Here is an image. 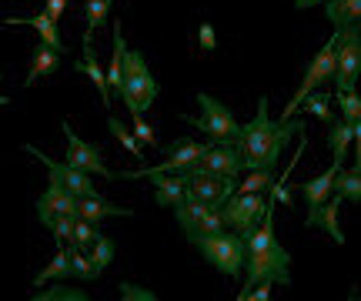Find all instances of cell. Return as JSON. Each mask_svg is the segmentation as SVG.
I'll return each instance as SVG.
<instances>
[{"mask_svg":"<svg viewBox=\"0 0 361 301\" xmlns=\"http://www.w3.org/2000/svg\"><path fill=\"white\" fill-rule=\"evenodd\" d=\"M67 11V0H44V13L51 17L54 24H61V17Z\"/></svg>","mask_w":361,"mask_h":301,"instance_id":"cell-39","label":"cell"},{"mask_svg":"<svg viewBox=\"0 0 361 301\" xmlns=\"http://www.w3.org/2000/svg\"><path fill=\"white\" fill-rule=\"evenodd\" d=\"M271 181H274V171H247V178L234 191H241V195H247V191H268Z\"/></svg>","mask_w":361,"mask_h":301,"instance_id":"cell-34","label":"cell"},{"mask_svg":"<svg viewBox=\"0 0 361 301\" xmlns=\"http://www.w3.org/2000/svg\"><path fill=\"white\" fill-rule=\"evenodd\" d=\"M74 218H78V214H57V218H54L51 231H54V238H57V245H71V241H74Z\"/></svg>","mask_w":361,"mask_h":301,"instance_id":"cell-35","label":"cell"},{"mask_svg":"<svg viewBox=\"0 0 361 301\" xmlns=\"http://www.w3.org/2000/svg\"><path fill=\"white\" fill-rule=\"evenodd\" d=\"M298 111H305L308 118H318L322 124H331L335 121V111H331V97L322 91H311L301 104H298Z\"/></svg>","mask_w":361,"mask_h":301,"instance_id":"cell-27","label":"cell"},{"mask_svg":"<svg viewBox=\"0 0 361 301\" xmlns=\"http://www.w3.org/2000/svg\"><path fill=\"white\" fill-rule=\"evenodd\" d=\"M0 80H4V74H0ZM11 104V97H7V94H0V107H7Z\"/></svg>","mask_w":361,"mask_h":301,"instance_id":"cell-42","label":"cell"},{"mask_svg":"<svg viewBox=\"0 0 361 301\" xmlns=\"http://www.w3.org/2000/svg\"><path fill=\"white\" fill-rule=\"evenodd\" d=\"M335 34L338 40H335V74H331V84H335V91H355L361 74V24L341 27Z\"/></svg>","mask_w":361,"mask_h":301,"instance_id":"cell-5","label":"cell"},{"mask_svg":"<svg viewBox=\"0 0 361 301\" xmlns=\"http://www.w3.org/2000/svg\"><path fill=\"white\" fill-rule=\"evenodd\" d=\"M121 295L124 298H151L147 291H137V285H121Z\"/></svg>","mask_w":361,"mask_h":301,"instance_id":"cell-40","label":"cell"},{"mask_svg":"<svg viewBox=\"0 0 361 301\" xmlns=\"http://www.w3.org/2000/svg\"><path fill=\"white\" fill-rule=\"evenodd\" d=\"M301 134V121H271L268 114V97L258 101V114L251 124H241L234 131L231 145L241 154V168L245 171H274L284 145Z\"/></svg>","mask_w":361,"mask_h":301,"instance_id":"cell-1","label":"cell"},{"mask_svg":"<svg viewBox=\"0 0 361 301\" xmlns=\"http://www.w3.org/2000/svg\"><path fill=\"white\" fill-rule=\"evenodd\" d=\"M71 278V245H61L57 254L44 264V271L34 275V288H44L47 281H67Z\"/></svg>","mask_w":361,"mask_h":301,"instance_id":"cell-23","label":"cell"},{"mask_svg":"<svg viewBox=\"0 0 361 301\" xmlns=\"http://www.w3.org/2000/svg\"><path fill=\"white\" fill-rule=\"evenodd\" d=\"M61 57H64V54L51 51L47 44H37V51L30 57V70H27V78H24V87H34L40 78H51L54 70L61 67Z\"/></svg>","mask_w":361,"mask_h":301,"instance_id":"cell-21","label":"cell"},{"mask_svg":"<svg viewBox=\"0 0 361 301\" xmlns=\"http://www.w3.org/2000/svg\"><path fill=\"white\" fill-rule=\"evenodd\" d=\"M324 13L335 30L361 24V0H324Z\"/></svg>","mask_w":361,"mask_h":301,"instance_id":"cell-24","label":"cell"},{"mask_svg":"<svg viewBox=\"0 0 361 301\" xmlns=\"http://www.w3.org/2000/svg\"><path fill=\"white\" fill-rule=\"evenodd\" d=\"M184 178V197H194L201 201L207 208H221L228 195L234 191V181L231 178H221V174H207V171H178Z\"/></svg>","mask_w":361,"mask_h":301,"instance_id":"cell-8","label":"cell"},{"mask_svg":"<svg viewBox=\"0 0 361 301\" xmlns=\"http://www.w3.org/2000/svg\"><path fill=\"white\" fill-rule=\"evenodd\" d=\"M264 204H268L264 191H247V195L231 191V195H228V201H224L218 211H221V221H224V228H231V231H238V235L245 238V235H251V228L261 221Z\"/></svg>","mask_w":361,"mask_h":301,"instance_id":"cell-7","label":"cell"},{"mask_svg":"<svg viewBox=\"0 0 361 301\" xmlns=\"http://www.w3.org/2000/svg\"><path fill=\"white\" fill-rule=\"evenodd\" d=\"M4 27H34L40 34V44H47L51 51L57 54H64V40H61V30H57V24H54L47 13L40 11V13H30V17H4Z\"/></svg>","mask_w":361,"mask_h":301,"instance_id":"cell-18","label":"cell"},{"mask_svg":"<svg viewBox=\"0 0 361 301\" xmlns=\"http://www.w3.org/2000/svg\"><path fill=\"white\" fill-rule=\"evenodd\" d=\"M207 145H197V141H171L164 147V157L157 161L154 168H137V171H124V174H117V178H124V181H134V178H151V174H178V171L191 168L197 157L204 154Z\"/></svg>","mask_w":361,"mask_h":301,"instance_id":"cell-9","label":"cell"},{"mask_svg":"<svg viewBox=\"0 0 361 301\" xmlns=\"http://www.w3.org/2000/svg\"><path fill=\"white\" fill-rule=\"evenodd\" d=\"M154 178V201L161 208H174L184 201V178L180 174H151Z\"/></svg>","mask_w":361,"mask_h":301,"instance_id":"cell-22","label":"cell"},{"mask_svg":"<svg viewBox=\"0 0 361 301\" xmlns=\"http://www.w3.org/2000/svg\"><path fill=\"white\" fill-rule=\"evenodd\" d=\"M107 131L114 134V137H117V145L124 147V151H128V154L134 157V161H144V145H137V137L130 134V128L124 124V121L111 114V118H107Z\"/></svg>","mask_w":361,"mask_h":301,"instance_id":"cell-28","label":"cell"},{"mask_svg":"<svg viewBox=\"0 0 361 301\" xmlns=\"http://www.w3.org/2000/svg\"><path fill=\"white\" fill-rule=\"evenodd\" d=\"M188 171H207V174H221V178H231V181H238V178L245 174L241 154L234 151L231 141H211V145L204 147V154L197 157Z\"/></svg>","mask_w":361,"mask_h":301,"instance_id":"cell-12","label":"cell"},{"mask_svg":"<svg viewBox=\"0 0 361 301\" xmlns=\"http://www.w3.org/2000/svg\"><path fill=\"white\" fill-rule=\"evenodd\" d=\"M124 54H128L124 30H121V24H114V54H111V67L104 70V74H107V91H111V94H117V87H121V67H124Z\"/></svg>","mask_w":361,"mask_h":301,"instance_id":"cell-26","label":"cell"},{"mask_svg":"<svg viewBox=\"0 0 361 301\" xmlns=\"http://www.w3.org/2000/svg\"><path fill=\"white\" fill-rule=\"evenodd\" d=\"M111 7H114V0H84V11H87V30H84V37H94V30L107 24Z\"/></svg>","mask_w":361,"mask_h":301,"instance_id":"cell-30","label":"cell"},{"mask_svg":"<svg viewBox=\"0 0 361 301\" xmlns=\"http://www.w3.org/2000/svg\"><path fill=\"white\" fill-rule=\"evenodd\" d=\"M80 51H84V57H80V64H74V70H78V74H87L90 84H94V87H97V94H101V104L111 111V104H114V94L107 91V74H104L101 61H97V54H94V37L80 40Z\"/></svg>","mask_w":361,"mask_h":301,"instance_id":"cell-16","label":"cell"},{"mask_svg":"<svg viewBox=\"0 0 361 301\" xmlns=\"http://www.w3.org/2000/svg\"><path fill=\"white\" fill-rule=\"evenodd\" d=\"M71 278H80V281H94L97 271H94V264H90L87 251H80L71 245Z\"/></svg>","mask_w":361,"mask_h":301,"instance_id":"cell-32","label":"cell"},{"mask_svg":"<svg viewBox=\"0 0 361 301\" xmlns=\"http://www.w3.org/2000/svg\"><path fill=\"white\" fill-rule=\"evenodd\" d=\"M341 204H345V197L338 195V191H331V195L324 197L318 208L308 211L305 228H322V231H328V235H331V241H335V245H345V231H341V224H338V211H341Z\"/></svg>","mask_w":361,"mask_h":301,"instance_id":"cell-14","label":"cell"},{"mask_svg":"<svg viewBox=\"0 0 361 301\" xmlns=\"http://www.w3.org/2000/svg\"><path fill=\"white\" fill-rule=\"evenodd\" d=\"M361 124H348V121L335 118L328 124V147H331V161L345 164V157L351 154V145H358Z\"/></svg>","mask_w":361,"mask_h":301,"instance_id":"cell-19","label":"cell"},{"mask_svg":"<svg viewBox=\"0 0 361 301\" xmlns=\"http://www.w3.org/2000/svg\"><path fill=\"white\" fill-rule=\"evenodd\" d=\"M130 121H134V124H130V134L137 137V145H154V141H157L154 128L144 121V114H130Z\"/></svg>","mask_w":361,"mask_h":301,"instance_id":"cell-36","label":"cell"},{"mask_svg":"<svg viewBox=\"0 0 361 301\" xmlns=\"http://www.w3.org/2000/svg\"><path fill=\"white\" fill-rule=\"evenodd\" d=\"M161 94V84L154 80V74L147 70V61H144L141 51H128L124 54V67H121V87H117V97L124 101L128 114H144L151 111Z\"/></svg>","mask_w":361,"mask_h":301,"instance_id":"cell-3","label":"cell"},{"mask_svg":"<svg viewBox=\"0 0 361 301\" xmlns=\"http://www.w3.org/2000/svg\"><path fill=\"white\" fill-rule=\"evenodd\" d=\"M90 264H94V271L101 275V271H107L111 268V262H114V241L107 235H97L94 241H90Z\"/></svg>","mask_w":361,"mask_h":301,"instance_id":"cell-29","label":"cell"},{"mask_svg":"<svg viewBox=\"0 0 361 301\" xmlns=\"http://www.w3.org/2000/svg\"><path fill=\"white\" fill-rule=\"evenodd\" d=\"M197 107H201V114H197V118H194V114H184L180 121H184V124H191V128H197V131H204L211 141H231L234 131L241 128L238 118L221 104L218 97H211V94L197 91Z\"/></svg>","mask_w":361,"mask_h":301,"instance_id":"cell-6","label":"cell"},{"mask_svg":"<svg viewBox=\"0 0 361 301\" xmlns=\"http://www.w3.org/2000/svg\"><path fill=\"white\" fill-rule=\"evenodd\" d=\"M338 107H341V121L348 124H361V97H358V87L355 91H335L331 97Z\"/></svg>","mask_w":361,"mask_h":301,"instance_id":"cell-31","label":"cell"},{"mask_svg":"<svg viewBox=\"0 0 361 301\" xmlns=\"http://www.w3.org/2000/svg\"><path fill=\"white\" fill-rule=\"evenodd\" d=\"M74 214L87 218V221H104V218H134L130 208H121L114 201H104L101 195H87V197H74Z\"/></svg>","mask_w":361,"mask_h":301,"instance_id":"cell-17","label":"cell"},{"mask_svg":"<svg viewBox=\"0 0 361 301\" xmlns=\"http://www.w3.org/2000/svg\"><path fill=\"white\" fill-rule=\"evenodd\" d=\"M191 245L201 251V258L211 268H218L221 275L241 278V271H245V238L238 231L221 228V231H211V235L191 238Z\"/></svg>","mask_w":361,"mask_h":301,"instance_id":"cell-4","label":"cell"},{"mask_svg":"<svg viewBox=\"0 0 361 301\" xmlns=\"http://www.w3.org/2000/svg\"><path fill=\"white\" fill-rule=\"evenodd\" d=\"M314 4H324V0H295L298 11H308V7H314Z\"/></svg>","mask_w":361,"mask_h":301,"instance_id":"cell-41","label":"cell"},{"mask_svg":"<svg viewBox=\"0 0 361 301\" xmlns=\"http://www.w3.org/2000/svg\"><path fill=\"white\" fill-rule=\"evenodd\" d=\"M197 40H201V51H207V54L218 47V34H214V27L207 24V20L197 27Z\"/></svg>","mask_w":361,"mask_h":301,"instance_id":"cell-38","label":"cell"},{"mask_svg":"<svg viewBox=\"0 0 361 301\" xmlns=\"http://www.w3.org/2000/svg\"><path fill=\"white\" fill-rule=\"evenodd\" d=\"M97 235H101V231H97V224H94V221H87V218H74V241H71L74 248L87 251L90 241H94Z\"/></svg>","mask_w":361,"mask_h":301,"instance_id":"cell-33","label":"cell"},{"mask_svg":"<svg viewBox=\"0 0 361 301\" xmlns=\"http://www.w3.org/2000/svg\"><path fill=\"white\" fill-rule=\"evenodd\" d=\"M335 191L345 197V201H351V204H358V201H361V168H358V161H355L348 171L338 168V174H335Z\"/></svg>","mask_w":361,"mask_h":301,"instance_id":"cell-25","label":"cell"},{"mask_svg":"<svg viewBox=\"0 0 361 301\" xmlns=\"http://www.w3.org/2000/svg\"><path fill=\"white\" fill-rule=\"evenodd\" d=\"M274 208L278 201L264 204V214L261 221L251 228V235H245V291L255 288L258 281H274V285H284L291 288V254L281 248V241L274 235ZM238 291V295H245Z\"/></svg>","mask_w":361,"mask_h":301,"instance_id":"cell-2","label":"cell"},{"mask_svg":"<svg viewBox=\"0 0 361 301\" xmlns=\"http://www.w3.org/2000/svg\"><path fill=\"white\" fill-rule=\"evenodd\" d=\"M174 218H178L180 231L188 235V241L197 235H211V231H221L224 221H221V211L218 208H207L194 197H184L180 204H174Z\"/></svg>","mask_w":361,"mask_h":301,"instance_id":"cell-10","label":"cell"},{"mask_svg":"<svg viewBox=\"0 0 361 301\" xmlns=\"http://www.w3.org/2000/svg\"><path fill=\"white\" fill-rule=\"evenodd\" d=\"M57 214H74V195H71L61 181L51 178L47 191L37 197V221L44 224V228H51Z\"/></svg>","mask_w":361,"mask_h":301,"instance_id":"cell-15","label":"cell"},{"mask_svg":"<svg viewBox=\"0 0 361 301\" xmlns=\"http://www.w3.org/2000/svg\"><path fill=\"white\" fill-rule=\"evenodd\" d=\"M271 288H274V281H258L255 288H247L245 295H238L241 301H268L271 298Z\"/></svg>","mask_w":361,"mask_h":301,"instance_id":"cell-37","label":"cell"},{"mask_svg":"<svg viewBox=\"0 0 361 301\" xmlns=\"http://www.w3.org/2000/svg\"><path fill=\"white\" fill-rule=\"evenodd\" d=\"M338 168H345V164H335L331 161V168L324 171V174H318V178H311V181H305L298 191H301V197H305V208H318L324 197L335 191V174H338Z\"/></svg>","mask_w":361,"mask_h":301,"instance_id":"cell-20","label":"cell"},{"mask_svg":"<svg viewBox=\"0 0 361 301\" xmlns=\"http://www.w3.org/2000/svg\"><path fill=\"white\" fill-rule=\"evenodd\" d=\"M64 128V137H67V164H74L78 171H87V174H101L107 181H114L117 171L107 168V161H104V151L97 145H87V141H80L74 128L71 124H61Z\"/></svg>","mask_w":361,"mask_h":301,"instance_id":"cell-11","label":"cell"},{"mask_svg":"<svg viewBox=\"0 0 361 301\" xmlns=\"http://www.w3.org/2000/svg\"><path fill=\"white\" fill-rule=\"evenodd\" d=\"M27 154H34L44 164V168L51 171V178L54 181H61L71 191L74 197H87V195H97V188H94V181H90V174L87 171H78L74 164H67V161H54V157H47L44 151H37L34 145H24Z\"/></svg>","mask_w":361,"mask_h":301,"instance_id":"cell-13","label":"cell"}]
</instances>
